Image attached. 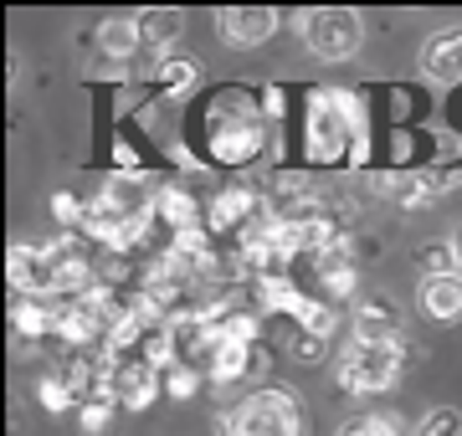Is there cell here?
<instances>
[{
    "mask_svg": "<svg viewBox=\"0 0 462 436\" xmlns=\"http://www.w3.org/2000/svg\"><path fill=\"white\" fill-rule=\"evenodd\" d=\"M216 436H303V411L282 386H263L236 411L216 416Z\"/></svg>",
    "mask_w": 462,
    "mask_h": 436,
    "instance_id": "6da1fadb",
    "label": "cell"
},
{
    "mask_svg": "<svg viewBox=\"0 0 462 436\" xmlns=\"http://www.w3.org/2000/svg\"><path fill=\"white\" fill-rule=\"evenodd\" d=\"M293 21L319 62H349L365 47V16L349 5H314V11H298Z\"/></svg>",
    "mask_w": 462,
    "mask_h": 436,
    "instance_id": "7a4b0ae2",
    "label": "cell"
},
{
    "mask_svg": "<svg viewBox=\"0 0 462 436\" xmlns=\"http://www.w3.org/2000/svg\"><path fill=\"white\" fill-rule=\"evenodd\" d=\"M401 359H406L401 344H360V339H349L334 380L349 395H380V390H391L401 380Z\"/></svg>",
    "mask_w": 462,
    "mask_h": 436,
    "instance_id": "3957f363",
    "label": "cell"
},
{
    "mask_svg": "<svg viewBox=\"0 0 462 436\" xmlns=\"http://www.w3.org/2000/svg\"><path fill=\"white\" fill-rule=\"evenodd\" d=\"M462 185V169H406V175H375V190L380 195H391V201L401 205V211H427V205H437L442 195H452Z\"/></svg>",
    "mask_w": 462,
    "mask_h": 436,
    "instance_id": "277c9868",
    "label": "cell"
},
{
    "mask_svg": "<svg viewBox=\"0 0 462 436\" xmlns=\"http://www.w3.org/2000/svg\"><path fill=\"white\" fill-rule=\"evenodd\" d=\"M278 11L273 5H226L221 16H216V32L226 36V47L247 51V47H263L267 36L278 32Z\"/></svg>",
    "mask_w": 462,
    "mask_h": 436,
    "instance_id": "5b68a950",
    "label": "cell"
},
{
    "mask_svg": "<svg viewBox=\"0 0 462 436\" xmlns=\"http://www.w3.org/2000/svg\"><path fill=\"white\" fill-rule=\"evenodd\" d=\"M349 329L360 344H401V308L380 293H365V298H355Z\"/></svg>",
    "mask_w": 462,
    "mask_h": 436,
    "instance_id": "8992f818",
    "label": "cell"
},
{
    "mask_svg": "<svg viewBox=\"0 0 462 436\" xmlns=\"http://www.w3.org/2000/svg\"><path fill=\"white\" fill-rule=\"evenodd\" d=\"M416 308L431 323H457L462 319V272H437L416 283Z\"/></svg>",
    "mask_w": 462,
    "mask_h": 436,
    "instance_id": "52a82bcc",
    "label": "cell"
},
{
    "mask_svg": "<svg viewBox=\"0 0 462 436\" xmlns=\"http://www.w3.org/2000/svg\"><path fill=\"white\" fill-rule=\"evenodd\" d=\"M257 216H263V201L252 195L247 185H236V190H226V195H216V201H211V211H206V232H211V236H221V232L242 236Z\"/></svg>",
    "mask_w": 462,
    "mask_h": 436,
    "instance_id": "ba28073f",
    "label": "cell"
},
{
    "mask_svg": "<svg viewBox=\"0 0 462 436\" xmlns=\"http://www.w3.org/2000/svg\"><path fill=\"white\" fill-rule=\"evenodd\" d=\"M416 68H421V77L427 83H462V32H437L421 47V57H416Z\"/></svg>",
    "mask_w": 462,
    "mask_h": 436,
    "instance_id": "9c48e42d",
    "label": "cell"
},
{
    "mask_svg": "<svg viewBox=\"0 0 462 436\" xmlns=\"http://www.w3.org/2000/svg\"><path fill=\"white\" fill-rule=\"evenodd\" d=\"M319 268V283H324V293H329V303H345L355 298V287H360V272H355V252H349V241L339 236L329 252L314 257Z\"/></svg>",
    "mask_w": 462,
    "mask_h": 436,
    "instance_id": "30bf717a",
    "label": "cell"
},
{
    "mask_svg": "<svg viewBox=\"0 0 462 436\" xmlns=\"http://www.w3.org/2000/svg\"><path fill=\"white\" fill-rule=\"evenodd\" d=\"M252 293H257V308L263 313H288V319L303 329V319H309V308H314V298H303L282 272H267V277H252Z\"/></svg>",
    "mask_w": 462,
    "mask_h": 436,
    "instance_id": "8fae6325",
    "label": "cell"
},
{
    "mask_svg": "<svg viewBox=\"0 0 462 436\" xmlns=\"http://www.w3.org/2000/svg\"><path fill=\"white\" fill-rule=\"evenodd\" d=\"M114 390H118V405H129V411H149L154 395H160V369L149 365V359H124L114 375Z\"/></svg>",
    "mask_w": 462,
    "mask_h": 436,
    "instance_id": "7c38bea8",
    "label": "cell"
},
{
    "mask_svg": "<svg viewBox=\"0 0 462 436\" xmlns=\"http://www.w3.org/2000/svg\"><path fill=\"white\" fill-rule=\"evenodd\" d=\"M257 365H267L257 344H231V339H216V350H211V365H206V375H211L216 386H236V380H242V375H252Z\"/></svg>",
    "mask_w": 462,
    "mask_h": 436,
    "instance_id": "4fadbf2b",
    "label": "cell"
},
{
    "mask_svg": "<svg viewBox=\"0 0 462 436\" xmlns=\"http://www.w3.org/2000/svg\"><path fill=\"white\" fill-rule=\"evenodd\" d=\"M196 83H200V62H196V57H185V51L160 57V68H154V87H160L165 98H190Z\"/></svg>",
    "mask_w": 462,
    "mask_h": 436,
    "instance_id": "5bb4252c",
    "label": "cell"
},
{
    "mask_svg": "<svg viewBox=\"0 0 462 436\" xmlns=\"http://www.w3.org/2000/svg\"><path fill=\"white\" fill-rule=\"evenodd\" d=\"M57 319H62V303H47V298H16L11 303V323H16L21 339L57 334Z\"/></svg>",
    "mask_w": 462,
    "mask_h": 436,
    "instance_id": "9a60e30c",
    "label": "cell"
},
{
    "mask_svg": "<svg viewBox=\"0 0 462 436\" xmlns=\"http://www.w3.org/2000/svg\"><path fill=\"white\" fill-rule=\"evenodd\" d=\"M154 216L165 221L175 236H180V232H196V226H200V205H196V195H190V190L165 185V190L154 195Z\"/></svg>",
    "mask_w": 462,
    "mask_h": 436,
    "instance_id": "2e32d148",
    "label": "cell"
},
{
    "mask_svg": "<svg viewBox=\"0 0 462 436\" xmlns=\"http://www.w3.org/2000/svg\"><path fill=\"white\" fill-rule=\"evenodd\" d=\"M98 51H103V57H114V62H124V57H139V51H144L139 21H134V16L103 21V26H98Z\"/></svg>",
    "mask_w": 462,
    "mask_h": 436,
    "instance_id": "e0dca14e",
    "label": "cell"
},
{
    "mask_svg": "<svg viewBox=\"0 0 462 436\" xmlns=\"http://www.w3.org/2000/svg\"><path fill=\"white\" fill-rule=\"evenodd\" d=\"M139 36H144V51H165L170 41H175V36L185 32V16L180 11H139ZM170 57V51H165Z\"/></svg>",
    "mask_w": 462,
    "mask_h": 436,
    "instance_id": "ac0fdd59",
    "label": "cell"
},
{
    "mask_svg": "<svg viewBox=\"0 0 462 436\" xmlns=\"http://www.w3.org/2000/svg\"><path fill=\"white\" fill-rule=\"evenodd\" d=\"M416 436H462V411L457 405H431L416 426Z\"/></svg>",
    "mask_w": 462,
    "mask_h": 436,
    "instance_id": "d6986e66",
    "label": "cell"
},
{
    "mask_svg": "<svg viewBox=\"0 0 462 436\" xmlns=\"http://www.w3.org/2000/svg\"><path fill=\"white\" fill-rule=\"evenodd\" d=\"M416 262H421V272H427V277H437V272H462L457 268V252H452V241H427V247L416 252Z\"/></svg>",
    "mask_w": 462,
    "mask_h": 436,
    "instance_id": "ffe728a7",
    "label": "cell"
},
{
    "mask_svg": "<svg viewBox=\"0 0 462 436\" xmlns=\"http://www.w3.org/2000/svg\"><path fill=\"white\" fill-rule=\"evenodd\" d=\"M288 354H293L298 365H319V359L329 354V339H319V334H309V329H298V334L288 339Z\"/></svg>",
    "mask_w": 462,
    "mask_h": 436,
    "instance_id": "44dd1931",
    "label": "cell"
},
{
    "mask_svg": "<svg viewBox=\"0 0 462 436\" xmlns=\"http://www.w3.org/2000/svg\"><path fill=\"white\" fill-rule=\"evenodd\" d=\"M36 401L47 405V411H67V405L78 401V395L67 390V380H62V375H42V380H36Z\"/></svg>",
    "mask_w": 462,
    "mask_h": 436,
    "instance_id": "7402d4cb",
    "label": "cell"
},
{
    "mask_svg": "<svg viewBox=\"0 0 462 436\" xmlns=\"http://www.w3.org/2000/svg\"><path fill=\"white\" fill-rule=\"evenodd\" d=\"M51 216H57V221H67V226H72V221H88V205L78 201L72 190H57V195H51Z\"/></svg>",
    "mask_w": 462,
    "mask_h": 436,
    "instance_id": "603a6c76",
    "label": "cell"
},
{
    "mask_svg": "<svg viewBox=\"0 0 462 436\" xmlns=\"http://www.w3.org/2000/svg\"><path fill=\"white\" fill-rule=\"evenodd\" d=\"M196 386H200V380H196V369H190V365H175V369H170V380H165V390L175 395V401L196 395Z\"/></svg>",
    "mask_w": 462,
    "mask_h": 436,
    "instance_id": "cb8c5ba5",
    "label": "cell"
},
{
    "mask_svg": "<svg viewBox=\"0 0 462 436\" xmlns=\"http://www.w3.org/2000/svg\"><path fill=\"white\" fill-rule=\"evenodd\" d=\"M365 431L370 436H406V426H401V416H391V411H370V416H365Z\"/></svg>",
    "mask_w": 462,
    "mask_h": 436,
    "instance_id": "d4e9b609",
    "label": "cell"
},
{
    "mask_svg": "<svg viewBox=\"0 0 462 436\" xmlns=\"http://www.w3.org/2000/svg\"><path fill=\"white\" fill-rule=\"evenodd\" d=\"M447 241H452V252H457V268H462V226H457L452 236H447Z\"/></svg>",
    "mask_w": 462,
    "mask_h": 436,
    "instance_id": "484cf974",
    "label": "cell"
},
{
    "mask_svg": "<svg viewBox=\"0 0 462 436\" xmlns=\"http://www.w3.org/2000/svg\"><path fill=\"white\" fill-rule=\"evenodd\" d=\"M339 436H370V431H365V421H360V426H339Z\"/></svg>",
    "mask_w": 462,
    "mask_h": 436,
    "instance_id": "4316f807",
    "label": "cell"
}]
</instances>
